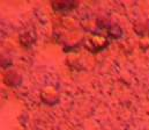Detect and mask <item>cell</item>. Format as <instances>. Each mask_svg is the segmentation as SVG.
I'll return each mask as SVG.
<instances>
[{"label":"cell","mask_w":149,"mask_h":130,"mask_svg":"<svg viewBox=\"0 0 149 130\" xmlns=\"http://www.w3.org/2000/svg\"><path fill=\"white\" fill-rule=\"evenodd\" d=\"M76 6L75 1H53L52 7L57 12H67Z\"/></svg>","instance_id":"6da1fadb"}]
</instances>
